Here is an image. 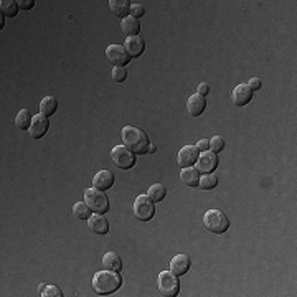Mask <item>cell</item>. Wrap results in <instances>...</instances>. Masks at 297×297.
Listing matches in <instances>:
<instances>
[{
  "label": "cell",
  "instance_id": "484cf974",
  "mask_svg": "<svg viewBox=\"0 0 297 297\" xmlns=\"http://www.w3.org/2000/svg\"><path fill=\"white\" fill-rule=\"evenodd\" d=\"M0 9H2V15L5 17H17V12H19L20 7L14 0H2L0 2Z\"/></svg>",
  "mask_w": 297,
  "mask_h": 297
},
{
  "label": "cell",
  "instance_id": "5bb4252c",
  "mask_svg": "<svg viewBox=\"0 0 297 297\" xmlns=\"http://www.w3.org/2000/svg\"><path fill=\"white\" fill-rule=\"evenodd\" d=\"M114 185V173L109 170H99L92 178V187L99 190H109Z\"/></svg>",
  "mask_w": 297,
  "mask_h": 297
},
{
  "label": "cell",
  "instance_id": "f1b7e54d",
  "mask_svg": "<svg viewBox=\"0 0 297 297\" xmlns=\"http://www.w3.org/2000/svg\"><path fill=\"white\" fill-rule=\"evenodd\" d=\"M127 78V71L122 66H114L113 69V81L114 83H124Z\"/></svg>",
  "mask_w": 297,
  "mask_h": 297
},
{
  "label": "cell",
  "instance_id": "4dcf8cb0",
  "mask_svg": "<svg viewBox=\"0 0 297 297\" xmlns=\"http://www.w3.org/2000/svg\"><path fill=\"white\" fill-rule=\"evenodd\" d=\"M43 297H61V290L58 289L56 286H48V287H45L43 289V292H42Z\"/></svg>",
  "mask_w": 297,
  "mask_h": 297
},
{
  "label": "cell",
  "instance_id": "8992f818",
  "mask_svg": "<svg viewBox=\"0 0 297 297\" xmlns=\"http://www.w3.org/2000/svg\"><path fill=\"white\" fill-rule=\"evenodd\" d=\"M111 159H113V164L121 170H129L136 165V155L126 145H116L111 152Z\"/></svg>",
  "mask_w": 297,
  "mask_h": 297
},
{
  "label": "cell",
  "instance_id": "7c38bea8",
  "mask_svg": "<svg viewBox=\"0 0 297 297\" xmlns=\"http://www.w3.org/2000/svg\"><path fill=\"white\" fill-rule=\"evenodd\" d=\"M198 159V149L196 145H185L178 152V165L182 168L191 167Z\"/></svg>",
  "mask_w": 297,
  "mask_h": 297
},
{
  "label": "cell",
  "instance_id": "30bf717a",
  "mask_svg": "<svg viewBox=\"0 0 297 297\" xmlns=\"http://www.w3.org/2000/svg\"><path fill=\"white\" fill-rule=\"evenodd\" d=\"M48 127H50V121L48 118H46L45 114H37L33 116L32 119V124H30V129H28V132H30V137L32 139H42L46 132H48Z\"/></svg>",
  "mask_w": 297,
  "mask_h": 297
},
{
  "label": "cell",
  "instance_id": "7402d4cb",
  "mask_svg": "<svg viewBox=\"0 0 297 297\" xmlns=\"http://www.w3.org/2000/svg\"><path fill=\"white\" fill-rule=\"evenodd\" d=\"M56 109H58V101L53 96H46L42 99V103H40V113L45 114L46 118L53 116L56 113Z\"/></svg>",
  "mask_w": 297,
  "mask_h": 297
},
{
  "label": "cell",
  "instance_id": "d590c367",
  "mask_svg": "<svg viewBox=\"0 0 297 297\" xmlns=\"http://www.w3.org/2000/svg\"><path fill=\"white\" fill-rule=\"evenodd\" d=\"M155 150H157V149H155V145H152V144H150V145H149V152H150V154H154Z\"/></svg>",
  "mask_w": 297,
  "mask_h": 297
},
{
  "label": "cell",
  "instance_id": "5b68a950",
  "mask_svg": "<svg viewBox=\"0 0 297 297\" xmlns=\"http://www.w3.org/2000/svg\"><path fill=\"white\" fill-rule=\"evenodd\" d=\"M154 200L149 195H139L134 202V217L139 221H150L155 215Z\"/></svg>",
  "mask_w": 297,
  "mask_h": 297
},
{
  "label": "cell",
  "instance_id": "8fae6325",
  "mask_svg": "<svg viewBox=\"0 0 297 297\" xmlns=\"http://www.w3.org/2000/svg\"><path fill=\"white\" fill-rule=\"evenodd\" d=\"M231 97H233V103H235L238 108H243V106H246V104L251 103L253 91L248 84H238L236 88L233 89Z\"/></svg>",
  "mask_w": 297,
  "mask_h": 297
},
{
  "label": "cell",
  "instance_id": "ffe728a7",
  "mask_svg": "<svg viewBox=\"0 0 297 297\" xmlns=\"http://www.w3.org/2000/svg\"><path fill=\"white\" fill-rule=\"evenodd\" d=\"M198 173L200 172H198L196 168L187 167L180 172V180H182L185 185H188V187H196L198 182H200V175H198Z\"/></svg>",
  "mask_w": 297,
  "mask_h": 297
},
{
  "label": "cell",
  "instance_id": "277c9868",
  "mask_svg": "<svg viewBox=\"0 0 297 297\" xmlns=\"http://www.w3.org/2000/svg\"><path fill=\"white\" fill-rule=\"evenodd\" d=\"M84 203L91 208V212L106 215L109 212V198L103 190L99 188H88L84 191Z\"/></svg>",
  "mask_w": 297,
  "mask_h": 297
},
{
  "label": "cell",
  "instance_id": "1f68e13d",
  "mask_svg": "<svg viewBox=\"0 0 297 297\" xmlns=\"http://www.w3.org/2000/svg\"><path fill=\"white\" fill-rule=\"evenodd\" d=\"M17 4H19V7L23 10H30L35 7V0H19Z\"/></svg>",
  "mask_w": 297,
  "mask_h": 297
},
{
  "label": "cell",
  "instance_id": "52a82bcc",
  "mask_svg": "<svg viewBox=\"0 0 297 297\" xmlns=\"http://www.w3.org/2000/svg\"><path fill=\"white\" fill-rule=\"evenodd\" d=\"M159 290L164 297H175L180 292V282L172 271H162L159 274Z\"/></svg>",
  "mask_w": 297,
  "mask_h": 297
},
{
  "label": "cell",
  "instance_id": "836d02e7",
  "mask_svg": "<svg viewBox=\"0 0 297 297\" xmlns=\"http://www.w3.org/2000/svg\"><path fill=\"white\" fill-rule=\"evenodd\" d=\"M196 89H198L196 94H200V96L205 97V96L208 94V91H210V86H208V83H200V84H198Z\"/></svg>",
  "mask_w": 297,
  "mask_h": 297
},
{
  "label": "cell",
  "instance_id": "9c48e42d",
  "mask_svg": "<svg viewBox=\"0 0 297 297\" xmlns=\"http://www.w3.org/2000/svg\"><path fill=\"white\" fill-rule=\"evenodd\" d=\"M196 170L202 172V173H212L215 172V168L218 167V157L212 150H205V152H202L198 155L196 159Z\"/></svg>",
  "mask_w": 297,
  "mask_h": 297
},
{
  "label": "cell",
  "instance_id": "9a60e30c",
  "mask_svg": "<svg viewBox=\"0 0 297 297\" xmlns=\"http://www.w3.org/2000/svg\"><path fill=\"white\" fill-rule=\"evenodd\" d=\"M190 258L187 254H177L175 258L170 261V271L175 276H183L187 274L190 269Z\"/></svg>",
  "mask_w": 297,
  "mask_h": 297
},
{
  "label": "cell",
  "instance_id": "d6a6232c",
  "mask_svg": "<svg viewBox=\"0 0 297 297\" xmlns=\"http://www.w3.org/2000/svg\"><path fill=\"white\" fill-rule=\"evenodd\" d=\"M248 86L251 88V91H258L261 86H263V83H261L259 78H251V79L248 81Z\"/></svg>",
  "mask_w": 297,
  "mask_h": 297
},
{
  "label": "cell",
  "instance_id": "e0dca14e",
  "mask_svg": "<svg viewBox=\"0 0 297 297\" xmlns=\"http://www.w3.org/2000/svg\"><path fill=\"white\" fill-rule=\"evenodd\" d=\"M88 228L96 233V235H106V233L109 231V223L104 215H92V217L88 220Z\"/></svg>",
  "mask_w": 297,
  "mask_h": 297
},
{
  "label": "cell",
  "instance_id": "603a6c76",
  "mask_svg": "<svg viewBox=\"0 0 297 297\" xmlns=\"http://www.w3.org/2000/svg\"><path fill=\"white\" fill-rule=\"evenodd\" d=\"M32 114H30V111L28 109H22L19 114H17V118H15V126H17V129H20V131H28L30 129V124H32Z\"/></svg>",
  "mask_w": 297,
  "mask_h": 297
},
{
  "label": "cell",
  "instance_id": "ac0fdd59",
  "mask_svg": "<svg viewBox=\"0 0 297 297\" xmlns=\"http://www.w3.org/2000/svg\"><path fill=\"white\" fill-rule=\"evenodd\" d=\"M121 28L122 33L127 35V37H137L139 32H141V23L134 17H126V19H122Z\"/></svg>",
  "mask_w": 297,
  "mask_h": 297
},
{
  "label": "cell",
  "instance_id": "83f0119b",
  "mask_svg": "<svg viewBox=\"0 0 297 297\" xmlns=\"http://www.w3.org/2000/svg\"><path fill=\"white\" fill-rule=\"evenodd\" d=\"M208 142H210V150L215 154H218L225 149V139L221 136H213Z\"/></svg>",
  "mask_w": 297,
  "mask_h": 297
},
{
  "label": "cell",
  "instance_id": "3957f363",
  "mask_svg": "<svg viewBox=\"0 0 297 297\" xmlns=\"http://www.w3.org/2000/svg\"><path fill=\"white\" fill-rule=\"evenodd\" d=\"M203 225H205V228L210 233L221 235V233L228 231L230 220L221 210H208V212L205 213V217H203Z\"/></svg>",
  "mask_w": 297,
  "mask_h": 297
},
{
  "label": "cell",
  "instance_id": "4316f807",
  "mask_svg": "<svg viewBox=\"0 0 297 297\" xmlns=\"http://www.w3.org/2000/svg\"><path fill=\"white\" fill-rule=\"evenodd\" d=\"M165 193H167V190H165V187L162 183H155V185H152V187L149 188V196L152 198L154 202H162L165 198Z\"/></svg>",
  "mask_w": 297,
  "mask_h": 297
},
{
  "label": "cell",
  "instance_id": "e575fe53",
  "mask_svg": "<svg viewBox=\"0 0 297 297\" xmlns=\"http://www.w3.org/2000/svg\"><path fill=\"white\" fill-rule=\"evenodd\" d=\"M196 149H198V150H202V152H205V150H208V149H210V142H208V141H205V139H202V141H198Z\"/></svg>",
  "mask_w": 297,
  "mask_h": 297
},
{
  "label": "cell",
  "instance_id": "ba28073f",
  "mask_svg": "<svg viewBox=\"0 0 297 297\" xmlns=\"http://www.w3.org/2000/svg\"><path fill=\"white\" fill-rule=\"evenodd\" d=\"M106 58L113 66H122V68L131 61V56L127 55V51L122 45H109L106 50Z\"/></svg>",
  "mask_w": 297,
  "mask_h": 297
},
{
  "label": "cell",
  "instance_id": "d6986e66",
  "mask_svg": "<svg viewBox=\"0 0 297 297\" xmlns=\"http://www.w3.org/2000/svg\"><path fill=\"white\" fill-rule=\"evenodd\" d=\"M109 9L116 17L126 19L131 10V2L129 0H109Z\"/></svg>",
  "mask_w": 297,
  "mask_h": 297
},
{
  "label": "cell",
  "instance_id": "44dd1931",
  "mask_svg": "<svg viewBox=\"0 0 297 297\" xmlns=\"http://www.w3.org/2000/svg\"><path fill=\"white\" fill-rule=\"evenodd\" d=\"M103 267H106L109 271L121 272L122 271V259L119 258V254L116 253H106L103 258Z\"/></svg>",
  "mask_w": 297,
  "mask_h": 297
},
{
  "label": "cell",
  "instance_id": "4fadbf2b",
  "mask_svg": "<svg viewBox=\"0 0 297 297\" xmlns=\"http://www.w3.org/2000/svg\"><path fill=\"white\" fill-rule=\"evenodd\" d=\"M124 48L127 51V55H129L131 58H137L141 56L144 53L145 50V42L139 37H127L126 38V43H124Z\"/></svg>",
  "mask_w": 297,
  "mask_h": 297
},
{
  "label": "cell",
  "instance_id": "f546056e",
  "mask_svg": "<svg viewBox=\"0 0 297 297\" xmlns=\"http://www.w3.org/2000/svg\"><path fill=\"white\" fill-rule=\"evenodd\" d=\"M131 17H134V19L139 20V17H144L145 14V9L142 4H131V10H129Z\"/></svg>",
  "mask_w": 297,
  "mask_h": 297
},
{
  "label": "cell",
  "instance_id": "d4e9b609",
  "mask_svg": "<svg viewBox=\"0 0 297 297\" xmlns=\"http://www.w3.org/2000/svg\"><path fill=\"white\" fill-rule=\"evenodd\" d=\"M218 185V177L215 175V173H205V175H202L200 182H198V187L202 190H212Z\"/></svg>",
  "mask_w": 297,
  "mask_h": 297
},
{
  "label": "cell",
  "instance_id": "2e32d148",
  "mask_svg": "<svg viewBox=\"0 0 297 297\" xmlns=\"http://www.w3.org/2000/svg\"><path fill=\"white\" fill-rule=\"evenodd\" d=\"M207 109V101L205 97L200 96V94H193L188 97L187 101V111L190 116H193V118H198V116H202L203 113H205Z\"/></svg>",
  "mask_w": 297,
  "mask_h": 297
},
{
  "label": "cell",
  "instance_id": "7a4b0ae2",
  "mask_svg": "<svg viewBox=\"0 0 297 297\" xmlns=\"http://www.w3.org/2000/svg\"><path fill=\"white\" fill-rule=\"evenodd\" d=\"M122 286V277L119 276V272L116 271H99L92 277V289L96 290V294L99 295H108L114 294L116 290Z\"/></svg>",
  "mask_w": 297,
  "mask_h": 297
},
{
  "label": "cell",
  "instance_id": "cb8c5ba5",
  "mask_svg": "<svg viewBox=\"0 0 297 297\" xmlns=\"http://www.w3.org/2000/svg\"><path fill=\"white\" fill-rule=\"evenodd\" d=\"M73 215L78 220H89L91 218V208L86 205L84 202H78V203H74V207H73Z\"/></svg>",
  "mask_w": 297,
  "mask_h": 297
},
{
  "label": "cell",
  "instance_id": "6da1fadb",
  "mask_svg": "<svg viewBox=\"0 0 297 297\" xmlns=\"http://www.w3.org/2000/svg\"><path fill=\"white\" fill-rule=\"evenodd\" d=\"M122 137V145H126L127 149L132 150L134 154H145L149 152V136L139 127L126 126L121 132Z\"/></svg>",
  "mask_w": 297,
  "mask_h": 297
}]
</instances>
